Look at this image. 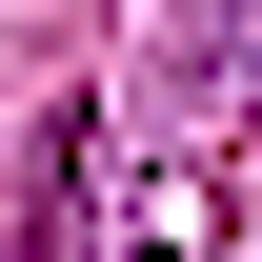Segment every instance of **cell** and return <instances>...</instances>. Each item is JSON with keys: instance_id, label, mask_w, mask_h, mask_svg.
Here are the masks:
<instances>
[{"instance_id": "cell-1", "label": "cell", "mask_w": 262, "mask_h": 262, "mask_svg": "<svg viewBox=\"0 0 262 262\" xmlns=\"http://www.w3.org/2000/svg\"><path fill=\"white\" fill-rule=\"evenodd\" d=\"M141 262H202V222H182V202H162V222H141Z\"/></svg>"}]
</instances>
